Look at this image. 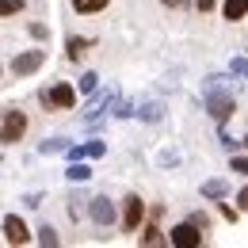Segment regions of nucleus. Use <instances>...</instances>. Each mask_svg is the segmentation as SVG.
<instances>
[{
  "mask_svg": "<svg viewBox=\"0 0 248 248\" xmlns=\"http://www.w3.org/2000/svg\"><path fill=\"white\" fill-rule=\"evenodd\" d=\"M141 221H145V202H141L138 195H130V199L123 202V229L126 233H138Z\"/></svg>",
  "mask_w": 248,
  "mask_h": 248,
  "instance_id": "nucleus-5",
  "label": "nucleus"
},
{
  "mask_svg": "<svg viewBox=\"0 0 248 248\" xmlns=\"http://www.w3.org/2000/svg\"><path fill=\"white\" fill-rule=\"evenodd\" d=\"M202 233H206V229H199V225L187 217V221H180V225H172L168 241H172L176 248H199V245H202Z\"/></svg>",
  "mask_w": 248,
  "mask_h": 248,
  "instance_id": "nucleus-3",
  "label": "nucleus"
},
{
  "mask_svg": "<svg viewBox=\"0 0 248 248\" xmlns=\"http://www.w3.org/2000/svg\"><path fill=\"white\" fill-rule=\"evenodd\" d=\"M65 176H69L73 184H84V180L92 176V168H88V164H69V168H65Z\"/></svg>",
  "mask_w": 248,
  "mask_h": 248,
  "instance_id": "nucleus-13",
  "label": "nucleus"
},
{
  "mask_svg": "<svg viewBox=\"0 0 248 248\" xmlns=\"http://www.w3.org/2000/svg\"><path fill=\"white\" fill-rule=\"evenodd\" d=\"M237 202H241V210H248V187H241V191H237Z\"/></svg>",
  "mask_w": 248,
  "mask_h": 248,
  "instance_id": "nucleus-25",
  "label": "nucleus"
},
{
  "mask_svg": "<svg viewBox=\"0 0 248 248\" xmlns=\"http://www.w3.org/2000/svg\"><path fill=\"white\" fill-rule=\"evenodd\" d=\"M229 168H233L237 176H248V156H233V160H229Z\"/></svg>",
  "mask_w": 248,
  "mask_h": 248,
  "instance_id": "nucleus-19",
  "label": "nucleus"
},
{
  "mask_svg": "<svg viewBox=\"0 0 248 248\" xmlns=\"http://www.w3.org/2000/svg\"><path fill=\"white\" fill-rule=\"evenodd\" d=\"M160 4H164V8H184L187 0H160Z\"/></svg>",
  "mask_w": 248,
  "mask_h": 248,
  "instance_id": "nucleus-26",
  "label": "nucleus"
},
{
  "mask_svg": "<svg viewBox=\"0 0 248 248\" xmlns=\"http://www.w3.org/2000/svg\"><path fill=\"white\" fill-rule=\"evenodd\" d=\"M206 107H210V115H214V123L221 126L233 111H237V99L233 95H217V92H206Z\"/></svg>",
  "mask_w": 248,
  "mask_h": 248,
  "instance_id": "nucleus-6",
  "label": "nucleus"
},
{
  "mask_svg": "<svg viewBox=\"0 0 248 248\" xmlns=\"http://www.w3.org/2000/svg\"><path fill=\"white\" fill-rule=\"evenodd\" d=\"M225 191H229V187L221 184V180H206V184H202V195H206V199H225Z\"/></svg>",
  "mask_w": 248,
  "mask_h": 248,
  "instance_id": "nucleus-14",
  "label": "nucleus"
},
{
  "mask_svg": "<svg viewBox=\"0 0 248 248\" xmlns=\"http://www.w3.org/2000/svg\"><path fill=\"white\" fill-rule=\"evenodd\" d=\"M245 149H248V134H245Z\"/></svg>",
  "mask_w": 248,
  "mask_h": 248,
  "instance_id": "nucleus-27",
  "label": "nucleus"
},
{
  "mask_svg": "<svg viewBox=\"0 0 248 248\" xmlns=\"http://www.w3.org/2000/svg\"><path fill=\"white\" fill-rule=\"evenodd\" d=\"M141 245H149V248H160V245H172V241H168V237H164V233H160L156 225H149V229L141 233Z\"/></svg>",
  "mask_w": 248,
  "mask_h": 248,
  "instance_id": "nucleus-12",
  "label": "nucleus"
},
{
  "mask_svg": "<svg viewBox=\"0 0 248 248\" xmlns=\"http://www.w3.org/2000/svg\"><path fill=\"white\" fill-rule=\"evenodd\" d=\"M58 149H65L62 138H54V141H46V145H42V153H58Z\"/></svg>",
  "mask_w": 248,
  "mask_h": 248,
  "instance_id": "nucleus-22",
  "label": "nucleus"
},
{
  "mask_svg": "<svg viewBox=\"0 0 248 248\" xmlns=\"http://www.w3.org/2000/svg\"><path fill=\"white\" fill-rule=\"evenodd\" d=\"M69 4H73L77 16H95V12H103L111 0H69Z\"/></svg>",
  "mask_w": 248,
  "mask_h": 248,
  "instance_id": "nucleus-10",
  "label": "nucleus"
},
{
  "mask_svg": "<svg viewBox=\"0 0 248 248\" xmlns=\"http://www.w3.org/2000/svg\"><path fill=\"white\" fill-rule=\"evenodd\" d=\"M23 8H27V0H4V4H0V16L12 19V16H19Z\"/></svg>",
  "mask_w": 248,
  "mask_h": 248,
  "instance_id": "nucleus-15",
  "label": "nucleus"
},
{
  "mask_svg": "<svg viewBox=\"0 0 248 248\" xmlns=\"http://www.w3.org/2000/svg\"><path fill=\"white\" fill-rule=\"evenodd\" d=\"M95 80H99L95 73H84V77H80V92H84V95H92V92H95Z\"/></svg>",
  "mask_w": 248,
  "mask_h": 248,
  "instance_id": "nucleus-18",
  "label": "nucleus"
},
{
  "mask_svg": "<svg viewBox=\"0 0 248 248\" xmlns=\"http://www.w3.org/2000/svg\"><path fill=\"white\" fill-rule=\"evenodd\" d=\"M23 134H27V115L19 107H8L4 111V126H0V141L16 145V141H23Z\"/></svg>",
  "mask_w": 248,
  "mask_h": 248,
  "instance_id": "nucleus-2",
  "label": "nucleus"
},
{
  "mask_svg": "<svg viewBox=\"0 0 248 248\" xmlns=\"http://www.w3.org/2000/svg\"><path fill=\"white\" fill-rule=\"evenodd\" d=\"M42 65H46V50H23V54H16V58H12L8 69H12L16 77H31V73H38Z\"/></svg>",
  "mask_w": 248,
  "mask_h": 248,
  "instance_id": "nucleus-4",
  "label": "nucleus"
},
{
  "mask_svg": "<svg viewBox=\"0 0 248 248\" xmlns=\"http://www.w3.org/2000/svg\"><path fill=\"white\" fill-rule=\"evenodd\" d=\"M221 16H225L229 23H241L248 16V0H221Z\"/></svg>",
  "mask_w": 248,
  "mask_h": 248,
  "instance_id": "nucleus-9",
  "label": "nucleus"
},
{
  "mask_svg": "<svg viewBox=\"0 0 248 248\" xmlns=\"http://www.w3.org/2000/svg\"><path fill=\"white\" fill-rule=\"evenodd\" d=\"M4 241H8V245H27V241H31L27 221L16 217V214H8V217H4Z\"/></svg>",
  "mask_w": 248,
  "mask_h": 248,
  "instance_id": "nucleus-8",
  "label": "nucleus"
},
{
  "mask_svg": "<svg viewBox=\"0 0 248 248\" xmlns=\"http://www.w3.org/2000/svg\"><path fill=\"white\" fill-rule=\"evenodd\" d=\"M88 217H92L99 229L115 225V202H111V199H103V195H99V199H92V202H88Z\"/></svg>",
  "mask_w": 248,
  "mask_h": 248,
  "instance_id": "nucleus-7",
  "label": "nucleus"
},
{
  "mask_svg": "<svg viewBox=\"0 0 248 248\" xmlns=\"http://www.w3.org/2000/svg\"><path fill=\"white\" fill-rule=\"evenodd\" d=\"M214 4H217V0H195V8H199V12H214Z\"/></svg>",
  "mask_w": 248,
  "mask_h": 248,
  "instance_id": "nucleus-23",
  "label": "nucleus"
},
{
  "mask_svg": "<svg viewBox=\"0 0 248 248\" xmlns=\"http://www.w3.org/2000/svg\"><path fill=\"white\" fill-rule=\"evenodd\" d=\"M38 241H42L46 248H54V245H58V233H54L50 225H42V229H38Z\"/></svg>",
  "mask_w": 248,
  "mask_h": 248,
  "instance_id": "nucleus-17",
  "label": "nucleus"
},
{
  "mask_svg": "<svg viewBox=\"0 0 248 248\" xmlns=\"http://www.w3.org/2000/svg\"><path fill=\"white\" fill-rule=\"evenodd\" d=\"M221 217H225V221H237V210H233V206H225V202H221Z\"/></svg>",
  "mask_w": 248,
  "mask_h": 248,
  "instance_id": "nucleus-24",
  "label": "nucleus"
},
{
  "mask_svg": "<svg viewBox=\"0 0 248 248\" xmlns=\"http://www.w3.org/2000/svg\"><path fill=\"white\" fill-rule=\"evenodd\" d=\"M84 54H88V38H69V42H65V58H69L73 65L80 62Z\"/></svg>",
  "mask_w": 248,
  "mask_h": 248,
  "instance_id": "nucleus-11",
  "label": "nucleus"
},
{
  "mask_svg": "<svg viewBox=\"0 0 248 248\" xmlns=\"http://www.w3.org/2000/svg\"><path fill=\"white\" fill-rule=\"evenodd\" d=\"M27 34L42 42V38H50V27H46V23H27Z\"/></svg>",
  "mask_w": 248,
  "mask_h": 248,
  "instance_id": "nucleus-16",
  "label": "nucleus"
},
{
  "mask_svg": "<svg viewBox=\"0 0 248 248\" xmlns=\"http://www.w3.org/2000/svg\"><path fill=\"white\" fill-rule=\"evenodd\" d=\"M229 69H233V73H241V77H248V62H245V58H233Z\"/></svg>",
  "mask_w": 248,
  "mask_h": 248,
  "instance_id": "nucleus-21",
  "label": "nucleus"
},
{
  "mask_svg": "<svg viewBox=\"0 0 248 248\" xmlns=\"http://www.w3.org/2000/svg\"><path fill=\"white\" fill-rule=\"evenodd\" d=\"M38 99H42V107H50V111H73V107H77V88H73L69 80H58L54 88H42Z\"/></svg>",
  "mask_w": 248,
  "mask_h": 248,
  "instance_id": "nucleus-1",
  "label": "nucleus"
},
{
  "mask_svg": "<svg viewBox=\"0 0 248 248\" xmlns=\"http://www.w3.org/2000/svg\"><path fill=\"white\" fill-rule=\"evenodd\" d=\"M191 221H195V225H199V229H210V217L202 214V210H195V214H191Z\"/></svg>",
  "mask_w": 248,
  "mask_h": 248,
  "instance_id": "nucleus-20",
  "label": "nucleus"
}]
</instances>
